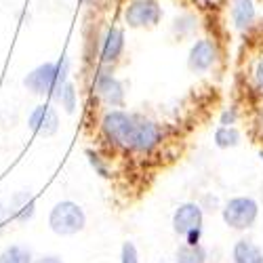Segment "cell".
<instances>
[{"mask_svg": "<svg viewBox=\"0 0 263 263\" xmlns=\"http://www.w3.org/2000/svg\"><path fill=\"white\" fill-rule=\"evenodd\" d=\"M68 72H70V61L61 57L59 61H47L34 68L26 76L24 84L34 95H49L51 99L57 101L63 84L68 82Z\"/></svg>", "mask_w": 263, "mask_h": 263, "instance_id": "1", "label": "cell"}, {"mask_svg": "<svg viewBox=\"0 0 263 263\" xmlns=\"http://www.w3.org/2000/svg\"><path fill=\"white\" fill-rule=\"evenodd\" d=\"M137 124V116L128 114L124 109H107L101 118V135L103 139L112 145V147H120L126 149L128 141L133 137V130Z\"/></svg>", "mask_w": 263, "mask_h": 263, "instance_id": "2", "label": "cell"}, {"mask_svg": "<svg viewBox=\"0 0 263 263\" xmlns=\"http://www.w3.org/2000/svg\"><path fill=\"white\" fill-rule=\"evenodd\" d=\"M259 202L251 196H234L221 206L223 223L234 232H247L257 223Z\"/></svg>", "mask_w": 263, "mask_h": 263, "instance_id": "3", "label": "cell"}, {"mask_svg": "<svg viewBox=\"0 0 263 263\" xmlns=\"http://www.w3.org/2000/svg\"><path fill=\"white\" fill-rule=\"evenodd\" d=\"M49 228L57 236H74L86 228V213L74 200H61L51 209Z\"/></svg>", "mask_w": 263, "mask_h": 263, "instance_id": "4", "label": "cell"}, {"mask_svg": "<svg viewBox=\"0 0 263 263\" xmlns=\"http://www.w3.org/2000/svg\"><path fill=\"white\" fill-rule=\"evenodd\" d=\"M162 141V128L158 122L137 116V124L133 130V137L128 141L126 152H133V154H152Z\"/></svg>", "mask_w": 263, "mask_h": 263, "instance_id": "5", "label": "cell"}, {"mask_svg": "<svg viewBox=\"0 0 263 263\" xmlns=\"http://www.w3.org/2000/svg\"><path fill=\"white\" fill-rule=\"evenodd\" d=\"M124 21L128 28H152L162 21V7L158 0H130L124 9Z\"/></svg>", "mask_w": 263, "mask_h": 263, "instance_id": "6", "label": "cell"}, {"mask_svg": "<svg viewBox=\"0 0 263 263\" xmlns=\"http://www.w3.org/2000/svg\"><path fill=\"white\" fill-rule=\"evenodd\" d=\"M219 61V49L215 40L211 38H198L194 40L187 53V70L192 74H206L211 72Z\"/></svg>", "mask_w": 263, "mask_h": 263, "instance_id": "7", "label": "cell"}, {"mask_svg": "<svg viewBox=\"0 0 263 263\" xmlns=\"http://www.w3.org/2000/svg\"><path fill=\"white\" fill-rule=\"evenodd\" d=\"M171 226H173V232L177 234L179 238H185L190 232L202 230V226H204L202 206L198 202H181L173 213Z\"/></svg>", "mask_w": 263, "mask_h": 263, "instance_id": "8", "label": "cell"}, {"mask_svg": "<svg viewBox=\"0 0 263 263\" xmlns=\"http://www.w3.org/2000/svg\"><path fill=\"white\" fill-rule=\"evenodd\" d=\"M95 91H97V95L101 97V101L107 103L109 107H122V105H124V99H126L124 84H122V80H118L114 74H109V72L97 74Z\"/></svg>", "mask_w": 263, "mask_h": 263, "instance_id": "9", "label": "cell"}, {"mask_svg": "<svg viewBox=\"0 0 263 263\" xmlns=\"http://www.w3.org/2000/svg\"><path fill=\"white\" fill-rule=\"evenodd\" d=\"M28 124H30V128L34 130L36 135L53 137L59 130V116H57L55 107L51 103H42V105H36L32 109V114L28 118Z\"/></svg>", "mask_w": 263, "mask_h": 263, "instance_id": "10", "label": "cell"}, {"mask_svg": "<svg viewBox=\"0 0 263 263\" xmlns=\"http://www.w3.org/2000/svg\"><path fill=\"white\" fill-rule=\"evenodd\" d=\"M124 53V30L122 28H107L101 40V61L103 63H114Z\"/></svg>", "mask_w": 263, "mask_h": 263, "instance_id": "11", "label": "cell"}, {"mask_svg": "<svg viewBox=\"0 0 263 263\" xmlns=\"http://www.w3.org/2000/svg\"><path fill=\"white\" fill-rule=\"evenodd\" d=\"M9 217L15 219L19 223H28L36 213V202L34 196L28 190H19L11 196V204H9Z\"/></svg>", "mask_w": 263, "mask_h": 263, "instance_id": "12", "label": "cell"}, {"mask_svg": "<svg viewBox=\"0 0 263 263\" xmlns=\"http://www.w3.org/2000/svg\"><path fill=\"white\" fill-rule=\"evenodd\" d=\"M230 257L232 263H263V249L251 238H238Z\"/></svg>", "mask_w": 263, "mask_h": 263, "instance_id": "13", "label": "cell"}, {"mask_svg": "<svg viewBox=\"0 0 263 263\" xmlns=\"http://www.w3.org/2000/svg\"><path fill=\"white\" fill-rule=\"evenodd\" d=\"M257 17L253 0H232V21L238 30H247L253 26Z\"/></svg>", "mask_w": 263, "mask_h": 263, "instance_id": "14", "label": "cell"}, {"mask_svg": "<svg viewBox=\"0 0 263 263\" xmlns=\"http://www.w3.org/2000/svg\"><path fill=\"white\" fill-rule=\"evenodd\" d=\"M209 261V251L204 245H187L181 242L175 251V263H206Z\"/></svg>", "mask_w": 263, "mask_h": 263, "instance_id": "15", "label": "cell"}, {"mask_svg": "<svg viewBox=\"0 0 263 263\" xmlns=\"http://www.w3.org/2000/svg\"><path fill=\"white\" fill-rule=\"evenodd\" d=\"M213 143L219 147V149H232V147H238L242 143V133L236 128V126H221L219 124L213 133Z\"/></svg>", "mask_w": 263, "mask_h": 263, "instance_id": "16", "label": "cell"}, {"mask_svg": "<svg viewBox=\"0 0 263 263\" xmlns=\"http://www.w3.org/2000/svg\"><path fill=\"white\" fill-rule=\"evenodd\" d=\"M196 30H198V19H196L194 15H190V13L177 15V17H175V21H173V26H171V32H173V36L177 40L194 36Z\"/></svg>", "mask_w": 263, "mask_h": 263, "instance_id": "17", "label": "cell"}, {"mask_svg": "<svg viewBox=\"0 0 263 263\" xmlns=\"http://www.w3.org/2000/svg\"><path fill=\"white\" fill-rule=\"evenodd\" d=\"M0 263H34L32 251L24 245H11L0 253Z\"/></svg>", "mask_w": 263, "mask_h": 263, "instance_id": "18", "label": "cell"}, {"mask_svg": "<svg viewBox=\"0 0 263 263\" xmlns=\"http://www.w3.org/2000/svg\"><path fill=\"white\" fill-rule=\"evenodd\" d=\"M57 101L61 103V107H63L68 114H74L76 103H78V95H76V89H74V84H72L70 80L63 84V89H61V93H59Z\"/></svg>", "mask_w": 263, "mask_h": 263, "instance_id": "19", "label": "cell"}, {"mask_svg": "<svg viewBox=\"0 0 263 263\" xmlns=\"http://www.w3.org/2000/svg\"><path fill=\"white\" fill-rule=\"evenodd\" d=\"M120 263H139V251H137L135 242H130V240L122 242V247H120Z\"/></svg>", "mask_w": 263, "mask_h": 263, "instance_id": "20", "label": "cell"}, {"mask_svg": "<svg viewBox=\"0 0 263 263\" xmlns=\"http://www.w3.org/2000/svg\"><path fill=\"white\" fill-rule=\"evenodd\" d=\"M200 206H202V211L204 213H217V211H221V200H219V196L217 194H211V192H206V194H202V198H200V202H198Z\"/></svg>", "mask_w": 263, "mask_h": 263, "instance_id": "21", "label": "cell"}, {"mask_svg": "<svg viewBox=\"0 0 263 263\" xmlns=\"http://www.w3.org/2000/svg\"><path fill=\"white\" fill-rule=\"evenodd\" d=\"M86 156H89V160H91L93 168L101 175V177H109V175H107V166L103 164V160H101V156H99V154H95L93 149H89V152H86Z\"/></svg>", "mask_w": 263, "mask_h": 263, "instance_id": "22", "label": "cell"}, {"mask_svg": "<svg viewBox=\"0 0 263 263\" xmlns=\"http://www.w3.org/2000/svg\"><path fill=\"white\" fill-rule=\"evenodd\" d=\"M238 120V112H236V107H230V109H223L221 116H219V124L221 126H234Z\"/></svg>", "mask_w": 263, "mask_h": 263, "instance_id": "23", "label": "cell"}, {"mask_svg": "<svg viewBox=\"0 0 263 263\" xmlns=\"http://www.w3.org/2000/svg\"><path fill=\"white\" fill-rule=\"evenodd\" d=\"M253 76H255V82H257V86L263 91V55L257 59V63H255V70H253Z\"/></svg>", "mask_w": 263, "mask_h": 263, "instance_id": "24", "label": "cell"}, {"mask_svg": "<svg viewBox=\"0 0 263 263\" xmlns=\"http://www.w3.org/2000/svg\"><path fill=\"white\" fill-rule=\"evenodd\" d=\"M200 238H202V230H196V232H190V234L183 238V242H187V245H198Z\"/></svg>", "mask_w": 263, "mask_h": 263, "instance_id": "25", "label": "cell"}, {"mask_svg": "<svg viewBox=\"0 0 263 263\" xmlns=\"http://www.w3.org/2000/svg\"><path fill=\"white\" fill-rule=\"evenodd\" d=\"M34 263H63V259L57 257V255H42V257H38Z\"/></svg>", "mask_w": 263, "mask_h": 263, "instance_id": "26", "label": "cell"}, {"mask_svg": "<svg viewBox=\"0 0 263 263\" xmlns=\"http://www.w3.org/2000/svg\"><path fill=\"white\" fill-rule=\"evenodd\" d=\"M5 217H7V209L3 206V202H0V223L5 221Z\"/></svg>", "mask_w": 263, "mask_h": 263, "instance_id": "27", "label": "cell"}, {"mask_svg": "<svg viewBox=\"0 0 263 263\" xmlns=\"http://www.w3.org/2000/svg\"><path fill=\"white\" fill-rule=\"evenodd\" d=\"M80 3H84V5H93L95 0H80Z\"/></svg>", "mask_w": 263, "mask_h": 263, "instance_id": "28", "label": "cell"}, {"mask_svg": "<svg viewBox=\"0 0 263 263\" xmlns=\"http://www.w3.org/2000/svg\"><path fill=\"white\" fill-rule=\"evenodd\" d=\"M259 160L263 162V149H259Z\"/></svg>", "mask_w": 263, "mask_h": 263, "instance_id": "29", "label": "cell"}, {"mask_svg": "<svg viewBox=\"0 0 263 263\" xmlns=\"http://www.w3.org/2000/svg\"><path fill=\"white\" fill-rule=\"evenodd\" d=\"M160 263H166V261H160Z\"/></svg>", "mask_w": 263, "mask_h": 263, "instance_id": "30", "label": "cell"}]
</instances>
